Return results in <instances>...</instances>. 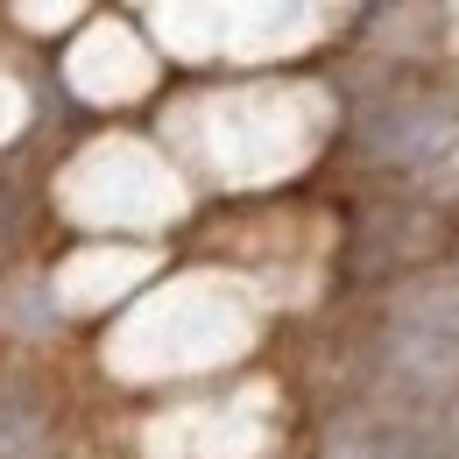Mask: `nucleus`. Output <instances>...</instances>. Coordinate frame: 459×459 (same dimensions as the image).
Here are the masks:
<instances>
[{
  "mask_svg": "<svg viewBox=\"0 0 459 459\" xmlns=\"http://www.w3.org/2000/svg\"><path fill=\"white\" fill-rule=\"evenodd\" d=\"M382 375L417 424H459V283L403 297L382 333Z\"/></svg>",
  "mask_w": 459,
  "mask_h": 459,
  "instance_id": "f257e3e1",
  "label": "nucleus"
},
{
  "mask_svg": "<svg viewBox=\"0 0 459 459\" xmlns=\"http://www.w3.org/2000/svg\"><path fill=\"white\" fill-rule=\"evenodd\" d=\"M353 149L382 170H431L459 149V107L446 92H424V85L382 92L353 127Z\"/></svg>",
  "mask_w": 459,
  "mask_h": 459,
  "instance_id": "f03ea898",
  "label": "nucleus"
},
{
  "mask_svg": "<svg viewBox=\"0 0 459 459\" xmlns=\"http://www.w3.org/2000/svg\"><path fill=\"white\" fill-rule=\"evenodd\" d=\"M43 453V424H36V410L14 396H0V459H36Z\"/></svg>",
  "mask_w": 459,
  "mask_h": 459,
  "instance_id": "7ed1b4c3",
  "label": "nucleus"
},
{
  "mask_svg": "<svg viewBox=\"0 0 459 459\" xmlns=\"http://www.w3.org/2000/svg\"><path fill=\"white\" fill-rule=\"evenodd\" d=\"M325 459H403L389 438H333V453Z\"/></svg>",
  "mask_w": 459,
  "mask_h": 459,
  "instance_id": "20e7f679",
  "label": "nucleus"
},
{
  "mask_svg": "<svg viewBox=\"0 0 459 459\" xmlns=\"http://www.w3.org/2000/svg\"><path fill=\"white\" fill-rule=\"evenodd\" d=\"M0 233H7V205H0Z\"/></svg>",
  "mask_w": 459,
  "mask_h": 459,
  "instance_id": "39448f33",
  "label": "nucleus"
}]
</instances>
